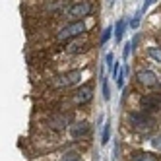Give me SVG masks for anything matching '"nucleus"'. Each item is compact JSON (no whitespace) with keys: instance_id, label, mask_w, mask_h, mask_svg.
Wrapping results in <instances>:
<instances>
[{"instance_id":"obj_11","label":"nucleus","mask_w":161,"mask_h":161,"mask_svg":"<svg viewBox=\"0 0 161 161\" xmlns=\"http://www.w3.org/2000/svg\"><path fill=\"white\" fill-rule=\"evenodd\" d=\"M124 31H126V19H119L117 25H114V39H117V41H122Z\"/></svg>"},{"instance_id":"obj_9","label":"nucleus","mask_w":161,"mask_h":161,"mask_svg":"<svg viewBox=\"0 0 161 161\" xmlns=\"http://www.w3.org/2000/svg\"><path fill=\"white\" fill-rule=\"evenodd\" d=\"M70 134H72V138L74 140H80V138H86L87 134H89V124L87 122H76V124H72L70 126Z\"/></svg>"},{"instance_id":"obj_19","label":"nucleus","mask_w":161,"mask_h":161,"mask_svg":"<svg viewBox=\"0 0 161 161\" xmlns=\"http://www.w3.org/2000/svg\"><path fill=\"white\" fill-rule=\"evenodd\" d=\"M111 31H113V27H107L105 31H103V35H101V45H105V43L109 41V37H111Z\"/></svg>"},{"instance_id":"obj_14","label":"nucleus","mask_w":161,"mask_h":161,"mask_svg":"<svg viewBox=\"0 0 161 161\" xmlns=\"http://www.w3.org/2000/svg\"><path fill=\"white\" fill-rule=\"evenodd\" d=\"M101 87H103V99L109 101L111 99V91H109V82L105 76H101Z\"/></svg>"},{"instance_id":"obj_4","label":"nucleus","mask_w":161,"mask_h":161,"mask_svg":"<svg viewBox=\"0 0 161 161\" xmlns=\"http://www.w3.org/2000/svg\"><path fill=\"white\" fill-rule=\"evenodd\" d=\"M70 122H72V114L70 113H54L47 120V124L54 130H64L66 126H72Z\"/></svg>"},{"instance_id":"obj_22","label":"nucleus","mask_w":161,"mask_h":161,"mask_svg":"<svg viewBox=\"0 0 161 161\" xmlns=\"http://www.w3.org/2000/svg\"><path fill=\"white\" fill-rule=\"evenodd\" d=\"M153 2H155V0H146V2H144V6H142V8H140V12H142V14H144V12H146V10H147V6H152V4H153Z\"/></svg>"},{"instance_id":"obj_20","label":"nucleus","mask_w":161,"mask_h":161,"mask_svg":"<svg viewBox=\"0 0 161 161\" xmlns=\"http://www.w3.org/2000/svg\"><path fill=\"white\" fill-rule=\"evenodd\" d=\"M132 47H134V45H132L130 41H128V43L124 45V51H122V58H128V54L132 53Z\"/></svg>"},{"instance_id":"obj_21","label":"nucleus","mask_w":161,"mask_h":161,"mask_svg":"<svg viewBox=\"0 0 161 161\" xmlns=\"http://www.w3.org/2000/svg\"><path fill=\"white\" fill-rule=\"evenodd\" d=\"M68 53H78V51H82V47H80V43H72L70 47H66Z\"/></svg>"},{"instance_id":"obj_2","label":"nucleus","mask_w":161,"mask_h":161,"mask_svg":"<svg viewBox=\"0 0 161 161\" xmlns=\"http://www.w3.org/2000/svg\"><path fill=\"white\" fill-rule=\"evenodd\" d=\"M86 31V24L82 19H78V21H72V24H68L66 27H62L58 31V35H56V39L58 41H70L78 35H82V33Z\"/></svg>"},{"instance_id":"obj_3","label":"nucleus","mask_w":161,"mask_h":161,"mask_svg":"<svg viewBox=\"0 0 161 161\" xmlns=\"http://www.w3.org/2000/svg\"><path fill=\"white\" fill-rule=\"evenodd\" d=\"M91 10H93V6H91L89 2H86V0H82V2H76V4H72L68 10H64V14L70 18V19L78 21V19H84L86 16H89Z\"/></svg>"},{"instance_id":"obj_18","label":"nucleus","mask_w":161,"mask_h":161,"mask_svg":"<svg viewBox=\"0 0 161 161\" xmlns=\"http://www.w3.org/2000/svg\"><path fill=\"white\" fill-rule=\"evenodd\" d=\"M152 146L161 152V134H157V136H153V138H152Z\"/></svg>"},{"instance_id":"obj_12","label":"nucleus","mask_w":161,"mask_h":161,"mask_svg":"<svg viewBox=\"0 0 161 161\" xmlns=\"http://www.w3.org/2000/svg\"><path fill=\"white\" fill-rule=\"evenodd\" d=\"M109 140H111V120H107L105 124H103V132H101V144L105 146Z\"/></svg>"},{"instance_id":"obj_17","label":"nucleus","mask_w":161,"mask_h":161,"mask_svg":"<svg viewBox=\"0 0 161 161\" xmlns=\"http://www.w3.org/2000/svg\"><path fill=\"white\" fill-rule=\"evenodd\" d=\"M140 18H142V12H138V14L130 19V27H132V29H136L138 25H140Z\"/></svg>"},{"instance_id":"obj_6","label":"nucleus","mask_w":161,"mask_h":161,"mask_svg":"<svg viewBox=\"0 0 161 161\" xmlns=\"http://www.w3.org/2000/svg\"><path fill=\"white\" fill-rule=\"evenodd\" d=\"M80 80H82V70H72V72L62 74L60 78H56L54 86H56V87H70V86L78 84Z\"/></svg>"},{"instance_id":"obj_10","label":"nucleus","mask_w":161,"mask_h":161,"mask_svg":"<svg viewBox=\"0 0 161 161\" xmlns=\"http://www.w3.org/2000/svg\"><path fill=\"white\" fill-rule=\"evenodd\" d=\"M130 161H159V157L149 152H134L130 155Z\"/></svg>"},{"instance_id":"obj_15","label":"nucleus","mask_w":161,"mask_h":161,"mask_svg":"<svg viewBox=\"0 0 161 161\" xmlns=\"http://www.w3.org/2000/svg\"><path fill=\"white\" fill-rule=\"evenodd\" d=\"M105 62H107V68L113 72V68H114V54L113 53H107V56H105Z\"/></svg>"},{"instance_id":"obj_8","label":"nucleus","mask_w":161,"mask_h":161,"mask_svg":"<svg viewBox=\"0 0 161 161\" xmlns=\"http://www.w3.org/2000/svg\"><path fill=\"white\" fill-rule=\"evenodd\" d=\"M136 80L140 86H146V87H152L157 84V74L152 72V70H140L136 74Z\"/></svg>"},{"instance_id":"obj_16","label":"nucleus","mask_w":161,"mask_h":161,"mask_svg":"<svg viewBox=\"0 0 161 161\" xmlns=\"http://www.w3.org/2000/svg\"><path fill=\"white\" fill-rule=\"evenodd\" d=\"M62 161H80V155L74 153V152H68V153H64Z\"/></svg>"},{"instance_id":"obj_13","label":"nucleus","mask_w":161,"mask_h":161,"mask_svg":"<svg viewBox=\"0 0 161 161\" xmlns=\"http://www.w3.org/2000/svg\"><path fill=\"white\" fill-rule=\"evenodd\" d=\"M147 54H149V58H153L155 62L161 64V47H149L147 49Z\"/></svg>"},{"instance_id":"obj_5","label":"nucleus","mask_w":161,"mask_h":161,"mask_svg":"<svg viewBox=\"0 0 161 161\" xmlns=\"http://www.w3.org/2000/svg\"><path fill=\"white\" fill-rule=\"evenodd\" d=\"M140 107L146 113H152L161 107V93H146L140 99Z\"/></svg>"},{"instance_id":"obj_1","label":"nucleus","mask_w":161,"mask_h":161,"mask_svg":"<svg viewBox=\"0 0 161 161\" xmlns=\"http://www.w3.org/2000/svg\"><path fill=\"white\" fill-rule=\"evenodd\" d=\"M128 122L136 132H147V130L153 128L155 119L152 114H147L146 111H140V113H130L128 114Z\"/></svg>"},{"instance_id":"obj_7","label":"nucleus","mask_w":161,"mask_h":161,"mask_svg":"<svg viewBox=\"0 0 161 161\" xmlns=\"http://www.w3.org/2000/svg\"><path fill=\"white\" fill-rule=\"evenodd\" d=\"M91 99H93V87L84 86L74 93V105H86V103H89Z\"/></svg>"}]
</instances>
